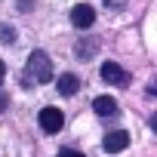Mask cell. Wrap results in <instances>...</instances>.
<instances>
[{"instance_id": "cell-1", "label": "cell", "mask_w": 157, "mask_h": 157, "mask_svg": "<svg viewBox=\"0 0 157 157\" xmlns=\"http://www.w3.org/2000/svg\"><path fill=\"white\" fill-rule=\"evenodd\" d=\"M28 77H34L37 83H49V80H52V62H49L46 52L34 49V52L28 56Z\"/></svg>"}, {"instance_id": "cell-2", "label": "cell", "mask_w": 157, "mask_h": 157, "mask_svg": "<svg viewBox=\"0 0 157 157\" xmlns=\"http://www.w3.org/2000/svg\"><path fill=\"white\" fill-rule=\"evenodd\" d=\"M102 80L111 86H126L129 83V71H123L117 62H105L102 65Z\"/></svg>"}, {"instance_id": "cell-3", "label": "cell", "mask_w": 157, "mask_h": 157, "mask_svg": "<svg viewBox=\"0 0 157 157\" xmlns=\"http://www.w3.org/2000/svg\"><path fill=\"white\" fill-rule=\"evenodd\" d=\"M62 123H65V114H62L59 108H52V105H49V108H43V111H40V129H43V132H59V129H62Z\"/></svg>"}, {"instance_id": "cell-4", "label": "cell", "mask_w": 157, "mask_h": 157, "mask_svg": "<svg viewBox=\"0 0 157 157\" xmlns=\"http://www.w3.org/2000/svg\"><path fill=\"white\" fill-rule=\"evenodd\" d=\"M126 145H129V132H123V129L108 132V136H105V142H102V148H105L108 154H117V151H123Z\"/></svg>"}, {"instance_id": "cell-5", "label": "cell", "mask_w": 157, "mask_h": 157, "mask_svg": "<svg viewBox=\"0 0 157 157\" xmlns=\"http://www.w3.org/2000/svg\"><path fill=\"white\" fill-rule=\"evenodd\" d=\"M71 22H74V28H90V25L96 22V13H93V6H86V3L74 6V10H71Z\"/></svg>"}, {"instance_id": "cell-6", "label": "cell", "mask_w": 157, "mask_h": 157, "mask_svg": "<svg viewBox=\"0 0 157 157\" xmlns=\"http://www.w3.org/2000/svg\"><path fill=\"white\" fill-rule=\"evenodd\" d=\"M93 108H96L99 117H114V114H117V102H114L111 96H99V99L93 102Z\"/></svg>"}, {"instance_id": "cell-7", "label": "cell", "mask_w": 157, "mask_h": 157, "mask_svg": "<svg viewBox=\"0 0 157 157\" xmlns=\"http://www.w3.org/2000/svg\"><path fill=\"white\" fill-rule=\"evenodd\" d=\"M56 90H59L62 96H74L77 90H80V80H77L74 74H62V77H59V83H56Z\"/></svg>"}, {"instance_id": "cell-8", "label": "cell", "mask_w": 157, "mask_h": 157, "mask_svg": "<svg viewBox=\"0 0 157 157\" xmlns=\"http://www.w3.org/2000/svg\"><path fill=\"white\" fill-rule=\"evenodd\" d=\"M0 40H3V43H16V31L3 25V28H0Z\"/></svg>"}, {"instance_id": "cell-9", "label": "cell", "mask_w": 157, "mask_h": 157, "mask_svg": "<svg viewBox=\"0 0 157 157\" xmlns=\"http://www.w3.org/2000/svg\"><path fill=\"white\" fill-rule=\"evenodd\" d=\"M6 108H10V99H6V96H3V93H0V114H3V111H6Z\"/></svg>"}, {"instance_id": "cell-10", "label": "cell", "mask_w": 157, "mask_h": 157, "mask_svg": "<svg viewBox=\"0 0 157 157\" xmlns=\"http://www.w3.org/2000/svg\"><path fill=\"white\" fill-rule=\"evenodd\" d=\"M3 74H6V65H3V59H0V83H3Z\"/></svg>"}]
</instances>
